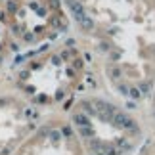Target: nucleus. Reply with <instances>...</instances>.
I'll list each match as a JSON object with an SVG mask.
<instances>
[{"label": "nucleus", "instance_id": "1", "mask_svg": "<svg viewBox=\"0 0 155 155\" xmlns=\"http://www.w3.org/2000/svg\"><path fill=\"white\" fill-rule=\"evenodd\" d=\"M115 94L144 100L155 84V0H102L75 23Z\"/></svg>", "mask_w": 155, "mask_h": 155}, {"label": "nucleus", "instance_id": "2", "mask_svg": "<svg viewBox=\"0 0 155 155\" xmlns=\"http://www.w3.org/2000/svg\"><path fill=\"white\" fill-rule=\"evenodd\" d=\"M88 73V56L81 40L59 38L31 50L12 67L6 82L37 111L65 113L81 94Z\"/></svg>", "mask_w": 155, "mask_h": 155}, {"label": "nucleus", "instance_id": "3", "mask_svg": "<svg viewBox=\"0 0 155 155\" xmlns=\"http://www.w3.org/2000/svg\"><path fill=\"white\" fill-rule=\"evenodd\" d=\"M65 115L88 155H127L144 144V130L132 113L98 94H79Z\"/></svg>", "mask_w": 155, "mask_h": 155}, {"label": "nucleus", "instance_id": "4", "mask_svg": "<svg viewBox=\"0 0 155 155\" xmlns=\"http://www.w3.org/2000/svg\"><path fill=\"white\" fill-rule=\"evenodd\" d=\"M17 52H31L67 37L73 23L63 0H6Z\"/></svg>", "mask_w": 155, "mask_h": 155}, {"label": "nucleus", "instance_id": "5", "mask_svg": "<svg viewBox=\"0 0 155 155\" xmlns=\"http://www.w3.org/2000/svg\"><path fill=\"white\" fill-rule=\"evenodd\" d=\"M14 155H88L65 113H48Z\"/></svg>", "mask_w": 155, "mask_h": 155}, {"label": "nucleus", "instance_id": "6", "mask_svg": "<svg viewBox=\"0 0 155 155\" xmlns=\"http://www.w3.org/2000/svg\"><path fill=\"white\" fill-rule=\"evenodd\" d=\"M44 115L0 79V155H14Z\"/></svg>", "mask_w": 155, "mask_h": 155}, {"label": "nucleus", "instance_id": "7", "mask_svg": "<svg viewBox=\"0 0 155 155\" xmlns=\"http://www.w3.org/2000/svg\"><path fill=\"white\" fill-rule=\"evenodd\" d=\"M15 44L10 33V21H8V12H6V0H0V71L8 65L10 58L14 56Z\"/></svg>", "mask_w": 155, "mask_h": 155}, {"label": "nucleus", "instance_id": "8", "mask_svg": "<svg viewBox=\"0 0 155 155\" xmlns=\"http://www.w3.org/2000/svg\"><path fill=\"white\" fill-rule=\"evenodd\" d=\"M100 2H102V0H63V4H65V8H67V12H69V17H71V23H73V25L77 21H81L86 14H90Z\"/></svg>", "mask_w": 155, "mask_h": 155}, {"label": "nucleus", "instance_id": "9", "mask_svg": "<svg viewBox=\"0 0 155 155\" xmlns=\"http://www.w3.org/2000/svg\"><path fill=\"white\" fill-rule=\"evenodd\" d=\"M134 155H155V140H150V142H144L138 150H136Z\"/></svg>", "mask_w": 155, "mask_h": 155}, {"label": "nucleus", "instance_id": "10", "mask_svg": "<svg viewBox=\"0 0 155 155\" xmlns=\"http://www.w3.org/2000/svg\"><path fill=\"white\" fill-rule=\"evenodd\" d=\"M147 98H150V115H151V123L155 124V84H153L151 94H150Z\"/></svg>", "mask_w": 155, "mask_h": 155}]
</instances>
